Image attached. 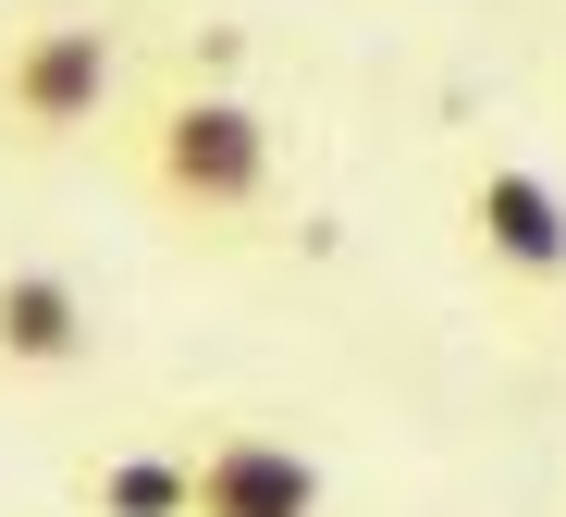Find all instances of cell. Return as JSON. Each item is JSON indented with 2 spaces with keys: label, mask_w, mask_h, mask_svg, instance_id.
I'll list each match as a JSON object with an SVG mask.
<instances>
[{
  "label": "cell",
  "mask_w": 566,
  "mask_h": 517,
  "mask_svg": "<svg viewBox=\"0 0 566 517\" xmlns=\"http://www.w3.org/2000/svg\"><path fill=\"white\" fill-rule=\"evenodd\" d=\"M124 173H136V197L185 247H247L271 223V197H283V136H271V112L247 86L160 74L124 112Z\"/></svg>",
  "instance_id": "1"
},
{
  "label": "cell",
  "mask_w": 566,
  "mask_h": 517,
  "mask_svg": "<svg viewBox=\"0 0 566 517\" xmlns=\"http://www.w3.org/2000/svg\"><path fill=\"white\" fill-rule=\"evenodd\" d=\"M136 112V25L124 0H13L0 13V161H74Z\"/></svg>",
  "instance_id": "2"
},
{
  "label": "cell",
  "mask_w": 566,
  "mask_h": 517,
  "mask_svg": "<svg viewBox=\"0 0 566 517\" xmlns=\"http://www.w3.org/2000/svg\"><path fill=\"white\" fill-rule=\"evenodd\" d=\"M455 247L493 296H566V185L517 148H481L455 173Z\"/></svg>",
  "instance_id": "3"
},
{
  "label": "cell",
  "mask_w": 566,
  "mask_h": 517,
  "mask_svg": "<svg viewBox=\"0 0 566 517\" xmlns=\"http://www.w3.org/2000/svg\"><path fill=\"white\" fill-rule=\"evenodd\" d=\"M99 358V296L74 259L0 247V382H74Z\"/></svg>",
  "instance_id": "4"
},
{
  "label": "cell",
  "mask_w": 566,
  "mask_h": 517,
  "mask_svg": "<svg viewBox=\"0 0 566 517\" xmlns=\"http://www.w3.org/2000/svg\"><path fill=\"white\" fill-rule=\"evenodd\" d=\"M198 468V517H333V480L296 432H259V420H210L185 444Z\"/></svg>",
  "instance_id": "5"
},
{
  "label": "cell",
  "mask_w": 566,
  "mask_h": 517,
  "mask_svg": "<svg viewBox=\"0 0 566 517\" xmlns=\"http://www.w3.org/2000/svg\"><path fill=\"white\" fill-rule=\"evenodd\" d=\"M62 493H74V517H198L185 444H86Z\"/></svg>",
  "instance_id": "6"
}]
</instances>
